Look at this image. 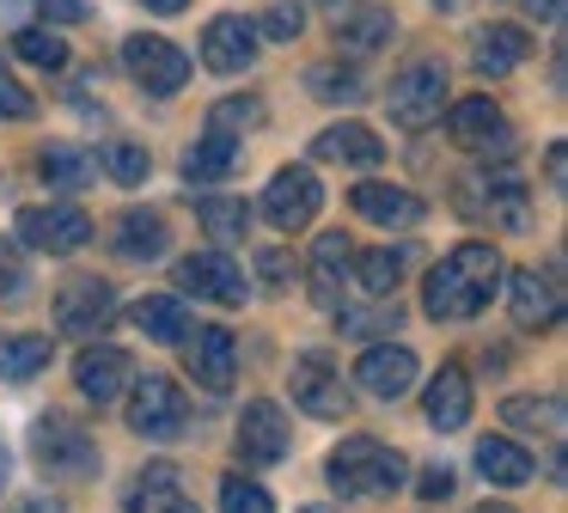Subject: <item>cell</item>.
<instances>
[{
    "label": "cell",
    "instance_id": "6da1fadb",
    "mask_svg": "<svg viewBox=\"0 0 568 513\" xmlns=\"http://www.w3.org/2000/svg\"><path fill=\"white\" fill-rule=\"evenodd\" d=\"M501 275H507V263H501L495 244H483V239L453 244V251L422 275V312H428L434 324H470V318L501 293Z\"/></svg>",
    "mask_w": 568,
    "mask_h": 513
},
{
    "label": "cell",
    "instance_id": "7a4b0ae2",
    "mask_svg": "<svg viewBox=\"0 0 568 513\" xmlns=\"http://www.w3.org/2000/svg\"><path fill=\"white\" fill-rule=\"evenodd\" d=\"M404 452L385 446V440L373 434H348L343 446L331 452V464H324V483L336 489L343 501H385L404 489Z\"/></svg>",
    "mask_w": 568,
    "mask_h": 513
},
{
    "label": "cell",
    "instance_id": "3957f363",
    "mask_svg": "<svg viewBox=\"0 0 568 513\" xmlns=\"http://www.w3.org/2000/svg\"><path fill=\"white\" fill-rule=\"evenodd\" d=\"M453 208L470 227H495V232H526L531 227V190L514 165L465 171V178L453 183Z\"/></svg>",
    "mask_w": 568,
    "mask_h": 513
},
{
    "label": "cell",
    "instance_id": "277c9868",
    "mask_svg": "<svg viewBox=\"0 0 568 513\" xmlns=\"http://www.w3.org/2000/svg\"><path fill=\"white\" fill-rule=\"evenodd\" d=\"M31 459H38L50 476L87 483V476H99V440H92L87 422L50 410V415H38V422H31Z\"/></svg>",
    "mask_w": 568,
    "mask_h": 513
},
{
    "label": "cell",
    "instance_id": "5b68a950",
    "mask_svg": "<svg viewBox=\"0 0 568 513\" xmlns=\"http://www.w3.org/2000/svg\"><path fill=\"white\" fill-rule=\"evenodd\" d=\"M123 398H129V428H135L141 440H160L165 446V440L190 434V403L165 373H135Z\"/></svg>",
    "mask_w": 568,
    "mask_h": 513
},
{
    "label": "cell",
    "instance_id": "8992f818",
    "mask_svg": "<svg viewBox=\"0 0 568 513\" xmlns=\"http://www.w3.org/2000/svg\"><path fill=\"white\" fill-rule=\"evenodd\" d=\"M13 239L26 244V251H43V256H68L80 251V244H92V214L74 202H38V208H19L13 220Z\"/></svg>",
    "mask_w": 568,
    "mask_h": 513
},
{
    "label": "cell",
    "instance_id": "52a82bcc",
    "mask_svg": "<svg viewBox=\"0 0 568 513\" xmlns=\"http://www.w3.org/2000/svg\"><path fill=\"white\" fill-rule=\"evenodd\" d=\"M385 104H392L397 129H428V122H440V110H446V61H434V56L409 61V68L392 80Z\"/></svg>",
    "mask_w": 568,
    "mask_h": 513
},
{
    "label": "cell",
    "instance_id": "ba28073f",
    "mask_svg": "<svg viewBox=\"0 0 568 513\" xmlns=\"http://www.w3.org/2000/svg\"><path fill=\"white\" fill-rule=\"evenodd\" d=\"M55 324L80 342H99L116 324V288L104 275H68L55 288Z\"/></svg>",
    "mask_w": 568,
    "mask_h": 513
},
{
    "label": "cell",
    "instance_id": "9c48e42d",
    "mask_svg": "<svg viewBox=\"0 0 568 513\" xmlns=\"http://www.w3.org/2000/svg\"><path fill=\"white\" fill-rule=\"evenodd\" d=\"M123 68H129V80L153 98H178L190 86V56L178 43H165V37H148V31H135L123 43Z\"/></svg>",
    "mask_w": 568,
    "mask_h": 513
},
{
    "label": "cell",
    "instance_id": "30bf717a",
    "mask_svg": "<svg viewBox=\"0 0 568 513\" xmlns=\"http://www.w3.org/2000/svg\"><path fill=\"white\" fill-rule=\"evenodd\" d=\"M318 208H324V183L312 178L306 165H282L270 183H263V195H257V214L270 220V227H282V232L312 227Z\"/></svg>",
    "mask_w": 568,
    "mask_h": 513
},
{
    "label": "cell",
    "instance_id": "8fae6325",
    "mask_svg": "<svg viewBox=\"0 0 568 513\" xmlns=\"http://www.w3.org/2000/svg\"><path fill=\"white\" fill-rule=\"evenodd\" d=\"M287 385H294L300 410L318 415V422H348V410H355V391H348L343 366L324 361V354H300L294 373H287Z\"/></svg>",
    "mask_w": 568,
    "mask_h": 513
},
{
    "label": "cell",
    "instance_id": "7c38bea8",
    "mask_svg": "<svg viewBox=\"0 0 568 513\" xmlns=\"http://www.w3.org/2000/svg\"><path fill=\"white\" fill-rule=\"evenodd\" d=\"M446 141L458 147V153H507L514 147V122H507V110L495 104V98H458V104H446Z\"/></svg>",
    "mask_w": 568,
    "mask_h": 513
},
{
    "label": "cell",
    "instance_id": "4fadbf2b",
    "mask_svg": "<svg viewBox=\"0 0 568 513\" xmlns=\"http://www.w3.org/2000/svg\"><path fill=\"white\" fill-rule=\"evenodd\" d=\"M300 275H306L312 305L336 312V305L348 300V281H355V239H348V232H318V244H312Z\"/></svg>",
    "mask_w": 568,
    "mask_h": 513
},
{
    "label": "cell",
    "instance_id": "5bb4252c",
    "mask_svg": "<svg viewBox=\"0 0 568 513\" xmlns=\"http://www.w3.org/2000/svg\"><path fill=\"white\" fill-rule=\"evenodd\" d=\"M172 275H178V293H196V300H214V305H245L251 300L245 269L226 251H190Z\"/></svg>",
    "mask_w": 568,
    "mask_h": 513
},
{
    "label": "cell",
    "instance_id": "9a60e30c",
    "mask_svg": "<svg viewBox=\"0 0 568 513\" xmlns=\"http://www.w3.org/2000/svg\"><path fill=\"white\" fill-rule=\"evenodd\" d=\"M507 305H514V324L519 330H556L562 318V275L556 269H507Z\"/></svg>",
    "mask_w": 568,
    "mask_h": 513
},
{
    "label": "cell",
    "instance_id": "2e32d148",
    "mask_svg": "<svg viewBox=\"0 0 568 513\" xmlns=\"http://www.w3.org/2000/svg\"><path fill=\"white\" fill-rule=\"evenodd\" d=\"M416 379H422V361L404 349V342H373V349H361V361H355V385L367 391V398H379V403L409 398Z\"/></svg>",
    "mask_w": 568,
    "mask_h": 513
},
{
    "label": "cell",
    "instance_id": "e0dca14e",
    "mask_svg": "<svg viewBox=\"0 0 568 513\" xmlns=\"http://www.w3.org/2000/svg\"><path fill=\"white\" fill-rule=\"evenodd\" d=\"M239 459L245 464H282L294 452V422L282 415V403L270 398H251L245 415H239Z\"/></svg>",
    "mask_w": 568,
    "mask_h": 513
},
{
    "label": "cell",
    "instance_id": "ac0fdd59",
    "mask_svg": "<svg viewBox=\"0 0 568 513\" xmlns=\"http://www.w3.org/2000/svg\"><path fill=\"white\" fill-rule=\"evenodd\" d=\"M129 379H135V361H129V349H116V342H87L74 361V385L87 403H116L129 391Z\"/></svg>",
    "mask_w": 568,
    "mask_h": 513
},
{
    "label": "cell",
    "instance_id": "d6986e66",
    "mask_svg": "<svg viewBox=\"0 0 568 513\" xmlns=\"http://www.w3.org/2000/svg\"><path fill=\"white\" fill-rule=\"evenodd\" d=\"M348 202H355L361 220H373V227H385V232H416L422 220H428V202H422L416 190H404V183H379V178L355 183Z\"/></svg>",
    "mask_w": 568,
    "mask_h": 513
},
{
    "label": "cell",
    "instance_id": "ffe728a7",
    "mask_svg": "<svg viewBox=\"0 0 568 513\" xmlns=\"http://www.w3.org/2000/svg\"><path fill=\"white\" fill-rule=\"evenodd\" d=\"M257 24L239 19V12H214L209 31H202V68L209 73H245L257 61Z\"/></svg>",
    "mask_w": 568,
    "mask_h": 513
},
{
    "label": "cell",
    "instance_id": "44dd1931",
    "mask_svg": "<svg viewBox=\"0 0 568 513\" xmlns=\"http://www.w3.org/2000/svg\"><path fill=\"white\" fill-rule=\"evenodd\" d=\"M184 349H190V373H196V385L202 391H233V379H239V342H233V330L226 324H202L196 336H184Z\"/></svg>",
    "mask_w": 568,
    "mask_h": 513
},
{
    "label": "cell",
    "instance_id": "7402d4cb",
    "mask_svg": "<svg viewBox=\"0 0 568 513\" xmlns=\"http://www.w3.org/2000/svg\"><path fill=\"white\" fill-rule=\"evenodd\" d=\"M470 403H477V391H470V373L458 361H446L428 379V391H422V415H428L434 434H458L470 422Z\"/></svg>",
    "mask_w": 568,
    "mask_h": 513
},
{
    "label": "cell",
    "instance_id": "603a6c76",
    "mask_svg": "<svg viewBox=\"0 0 568 513\" xmlns=\"http://www.w3.org/2000/svg\"><path fill=\"white\" fill-rule=\"evenodd\" d=\"M129 513H196V501L184 495V471L172 459H153L129 483Z\"/></svg>",
    "mask_w": 568,
    "mask_h": 513
},
{
    "label": "cell",
    "instance_id": "cb8c5ba5",
    "mask_svg": "<svg viewBox=\"0 0 568 513\" xmlns=\"http://www.w3.org/2000/svg\"><path fill=\"white\" fill-rule=\"evenodd\" d=\"M312 153H318L324 165H355V171L385 165V141L367 129V122H336V129H318Z\"/></svg>",
    "mask_w": 568,
    "mask_h": 513
},
{
    "label": "cell",
    "instance_id": "d4e9b609",
    "mask_svg": "<svg viewBox=\"0 0 568 513\" xmlns=\"http://www.w3.org/2000/svg\"><path fill=\"white\" fill-rule=\"evenodd\" d=\"M111 244H116L123 263H153V256H165V244H172V227H165L160 208H129V214H116Z\"/></svg>",
    "mask_w": 568,
    "mask_h": 513
},
{
    "label": "cell",
    "instance_id": "484cf974",
    "mask_svg": "<svg viewBox=\"0 0 568 513\" xmlns=\"http://www.w3.org/2000/svg\"><path fill=\"white\" fill-rule=\"evenodd\" d=\"M526 56H531V31H519V24H483L470 37V61H477L483 80H507Z\"/></svg>",
    "mask_w": 568,
    "mask_h": 513
},
{
    "label": "cell",
    "instance_id": "4316f807",
    "mask_svg": "<svg viewBox=\"0 0 568 513\" xmlns=\"http://www.w3.org/2000/svg\"><path fill=\"white\" fill-rule=\"evenodd\" d=\"M477 476L495 489H526L531 476H538V459L507 434H483L477 440Z\"/></svg>",
    "mask_w": 568,
    "mask_h": 513
},
{
    "label": "cell",
    "instance_id": "83f0119b",
    "mask_svg": "<svg viewBox=\"0 0 568 513\" xmlns=\"http://www.w3.org/2000/svg\"><path fill=\"white\" fill-rule=\"evenodd\" d=\"M129 324L148 342H160V349H178V342L190 336V305L178 300V293H141V300L129 305Z\"/></svg>",
    "mask_w": 568,
    "mask_h": 513
},
{
    "label": "cell",
    "instance_id": "f1b7e54d",
    "mask_svg": "<svg viewBox=\"0 0 568 513\" xmlns=\"http://www.w3.org/2000/svg\"><path fill=\"white\" fill-rule=\"evenodd\" d=\"M239 153H245V141L239 134H221V129H209L196 147L184 153V178H190V190H209V183H221V178H233V165H239Z\"/></svg>",
    "mask_w": 568,
    "mask_h": 513
},
{
    "label": "cell",
    "instance_id": "f546056e",
    "mask_svg": "<svg viewBox=\"0 0 568 513\" xmlns=\"http://www.w3.org/2000/svg\"><path fill=\"white\" fill-rule=\"evenodd\" d=\"M38 165H43V183L50 190H87V183H99V153L92 147H74V141H50L38 153Z\"/></svg>",
    "mask_w": 568,
    "mask_h": 513
},
{
    "label": "cell",
    "instance_id": "4dcf8cb0",
    "mask_svg": "<svg viewBox=\"0 0 568 513\" xmlns=\"http://www.w3.org/2000/svg\"><path fill=\"white\" fill-rule=\"evenodd\" d=\"M55 342L38 336V330H13V336H0V379L7 385H26V379H38L43 366H50Z\"/></svg>",
    "mask_w": 568,
    "mask_h": 513
},
{
    "label": "cell",
    "instance_id": "1f68e13d",
    "mask_svg": "<svg viewBox=\"0 0 568 513\" xmlns=\"http://www.w3.org/2000/svg\"><path fill=\"white\" fill-rule=\"evenodd\" d=\"M501 422L514 434H544V440H562V398L544 391V398H507L501 403Z\"/></svg>",
    "mask_w": 568,
    "mask_h": 513
},
{
    "label": "cell",
    "instance_id": "d6a6232c",
    "mask_svg": "<svg viewBox=\"0 0 568 513\" xmlns=\"http://www.w3.org/2000/svg\"><path fill=\"white\" fill-rule=\"evenodd\" d=\"M404 269H409V256L392 251V244H379V251H355V281L373 293V300H392L397 281H404Z\"/></svg>",
    "mask_w": 568,
    "mask_h": 513
},
{
    "label": "cell",
    "instance_id": "836d02e7",
    "mask_svg": "<svg viewBox=\"0 0 568 513\" xmlns=\"http://www.w3.org/2000/svg\"><path fill=\"white\" fill-rule=\"evenodd\" d=\"M196 220L209 227L214 244H233V239H245V232H251V202H239V195H202Z\"/></svg>",
    "mask_w": 568,
    "mask_h": 513
},
{
    "label": "cell",
    "instance_id": "e575fe53",
    "mask_svg": "<svg viewBox=\"0 0 568 513\" xmlns=\"http://www.w3.org/2000/svg\"><path fill=\"white\" fill-rule=\"evenodd\" d=\"M392 31H397V24H392V12H385V7H361L348 24H336V49H348V56H373Z\"/></svg>",
    "mask_w": 568,
    "mask_h": 513
},
{
    "label": "cell",
    "instance_id": "d590c367",
    "mask_svg": "<svg viewBox=\"0 0 568 513\" xmlns=\"http://www.w3.org/2000/svg\"><path fill=\"white\" fill-rule=\"evenodd\" d=\"M263 122H270V104H263L257 92L221 98V104L209 110V129H221V134H239V141H245L251 129H263Z\"/></svg>",
    "mask_w": 568,
    "mask_h": 513
},
{
    "label": "cell",
    "instance_id": "8d00e7d4",
    "mask_svg": "<svg viewBox=\"0 0 568 513\" xmlns=\"http://www.w3.org/2000/svg\"><path fill=\"white\" fill-rule=\"evenodd\" d=\"M13 49L31 61V68H43V73L68 68V37H62V31H50V24H31V31H19V37H13Z\"/></svg>",
    "mask_w": 568,
    "mask_h": 513
},
{
    "label": "cell",
    "instance_id": "74e56055",
    "mask_svg": "<svg viewBox=\"0 0 568 513\" xmlns=\"http://www.w3.org/2000/svg\"><path fill=\"white\" fill-rule=\"evenodd\" d=\"M99 178L123 183V190L148 183V147H135V141H111V147L99 153Z\"/></svg>",
    "mask_w": 568,
    "mask_h": 513
},
{
    "label": "cell",
    "instance_id": "f35d334b",
    "mask_svg": "<svg viewBox=\"0 0 568 513\" xmlns=\"http://www.w3.org/2000/svg\"><path fill=\"white\" fill-rule=\"evenodd\" d=\"M336 318H343V330L348 336H385V330H397L404 324V312H397V300L392 305H336Z\"/></svg>",
    "mask_w": 568,
    "mask_h": 513
},
{
    "label": "cell",
    "instance_id": "ab89813d",
    "mask_svg": "<svg viewBox=\"0 0 568 513\" xmlns=\"http://www.w3.org/2000/svg\"><path fill=\"white\" fill-rule=\"evenodd\" d=\"M221 513H275V495L263 483H251V476L226 471L221 476Z\"/></svg>",
    "mask_w": 568,
    "mask_h": 513
},
{
    "label": "cell",
    "instance_id": "60d3db41",
    "mask_svg": "<svg viewBox=\"0 0 568 513\" xmlns=\"http://www.w3.org/2000/svg\"><path fill=\"white\" fill-rule=\"evenodd\" d=\"M251 24H257V37H270V43H294V37L306 31V7H300V0H275V7Z\"/></svg>",
    "mask_w": 568,
    "mask_h": 513
},
{
    "label": "cell",
    "instance_id": "b9f144b4",
    "mask_svg": "<svg viewBox=\"0 0 568 513\" xmlns=\"http://www.w3.org/2000/svg\"><path fill=\"white\" fill-rule=\"evenodd\" d=\"M306 80H312V98H343V104H361V98H367V80L348 73V68H312Z\"/></svg>",
    "mask_w": 568,
    "mask_h": 513
},
{
    "label": "cell",
    "instance_id": "7bdbcfd3",
    "mask_svg": "<svg viewBox=\"0 0 568 513\" xmlns=\"http://www.w3.org/2000/svg\"><path fill=\"white\" fill-rule=\"evenodd\" d=\"M26 293V244L0 239V300H19Z\"/></svg>",
    "mask_w": 568,
    "mask_h": 513
},
{
    "label": "cell",
    "instance_id": "ee69618b",
    "mask_svg": "<svg viewBox=\"0 0 568 513\" xmlns=\"http://www.w3.org/2000/svg\"><path fill=\"white\" fill-rule=\"evenodd\" d=\"M26 117H38V104H31V92L7 73V61H0V122H26Z\"/></svg>",
    "mask_w": 568,
    "mask_h": 513
},
{
    "label": "cell",
    "instance_id": "f6af8a7d",
    "mask_svg": "<svg viewBox=\"0 0 568 513\" xmlns=\"http://www.w3.org/2000/svg\"><path fill=\"white\" fill-rule=\"evenodd\" d=\"M257 275H263V288H275V293H282V288H294L300 263H294L287 251H263V256H257Z\"/></svg>",
    "mask_w": 568,
    "mask_h": 513
},
{
    "label": "cell",
    "instance_id": "bcb514c9",
    "mask_svg": "<svg viewBox=\"0 0 568 513\" xmlns=\"http://www.w3.org/2000/svg\"><path fill=\"white\" fill-rule=\"evenodd\" d=\"M458 489V476H453V464H434V471H422V483H416V495L422 501H446Z\"/></svg>",
    "mask_w": 568,
    "mask_h": 513
},
{
    "label": "cell",
    "instance_id": "7dc6e473",
    "mask_svg": "<svg viewBox=\"0 0 568 513\" xmlns=\"http://www.w3.org/2000/svg\"><path fill=\"white\" fill-rule=\"evenodd\" d=\"M38 7L50 12L55 24H80V19H87V0H38Z\"/></svg>",
    "mask_w": 568,
    "mask_h": 513
},
{
    "label": "cell",
    "instance_id": "c3c4849f",
    "mask_svg": "<svg viewBox=\"0 0 568 513\" xmlns=\"http://www.w3.org/2000/svg\"><path fill=\"white\" fill-rule=\"evenodd\" d=\"M544 183H550V190H562V147H550V153H544Z\"/></svg>",
    "mask_w": 568,
    "mask_h": 513
},
{
    "label": "cell",
    "instance_id": "681fc988",
    "mask_svg": "<svg viewBox=\"0 0 568 513\" xmlns=\"http://www.w3.org/2000/svg\"><path fill=\"white\" fill-rule=\"evenodd\" d=\"M519 7H526L531 19H556V12H562V0H519Z\"/></svg>",
    "mask_w": 568,
    "mask_h": 513
},
{
    "label": "cell",
    "instance_id": "f907efd6",
    "mask_svg": "<svg viewBox=\"0 0 568 513\" xmlns=\"http://www.w3.org/2000/svg\"><path fill=\"white\" fill-rule=\"evenodd\" d=\"M141 7H148V12H160V19H172V12H184L190 0H141Z\"/></svg>",
    "mask_w": 568,
    "mask_h": 513
},
{
    "label": "cell",
    "instance_id": "816d5d0a",
    "mask_svg": "<svg viewBox=\"0 0 568 513\" xmlns=\"http://www.w3.org/2000/svg\"><path fill=\"white\" fill-rule=\"evenodd\" d=\"M7 476H13V464H7V446H0V489H7Z\"/></svg>",
    "mask_w": 568,
    "mask_h": 513
},
{
    "label": "cell",
    "instance_id": "f5cc1de1",
    "mask_svg": "<svg viewBox=\"0 0 568 513\" xmlns=\"http://www.w3.org/2000/svg\"><path fill=\"white\" fill-rule=\"evenodd\" d=\"M477 513H519V507H501V501H483Z\"/></svg>",
    "mask_w": 568,
    "mask_h": 513
},
{
    "label": "cell",
    "instance_id": "db71d44e",
    "mask_svg": "<svg viewBox=\"0 0 568 513\" xmlns=\"http://www.w3.org/2000/svg\"><path fill=\"white\" fill-rule=\"evenodd\" d=\"M318 7H348V0H318Z\"/></svg>",
    "mask_w": 568,
    "mask_h": 513
},
{
    "label": "cell",
    "instance_id": "11a10c76",
    "mask_svg": "<svg viewBox=\"0 0 568 513\" xmlns=\"http://www.w3.org/2000/svg\"><path fill=\"white\" fill-rule=\"evenodd\" d=\"M300 513H331V507H300Z\"/></svg>",
    "mask_w": 568,
    "mask_h": 513
}]
</instances>
